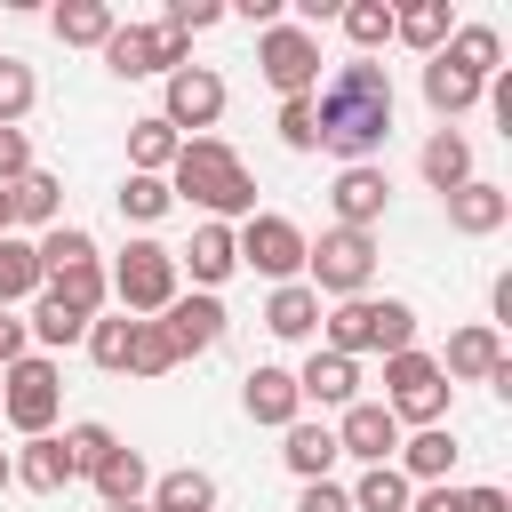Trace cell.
<instances>
[{
    "instance_id": "cell-1",
    "label": "cell",
    "mask_w": 512,
    "mask_h": 512,
    "mask_svg": "<svg viewBox=\"0 0 512 512\" xmlns=\"http://www.w3.org/2000/svg\"><path fill=\"white\" fill-rule=\"evenodd\" d=\"M384 136H392V80H384V64H368V56L336 64L320 80V96H312V152H336L344 168H368L384 152Z\"/></svg>"
},
{
    "instance_id": "cell-2",
    "label": "cell",
    "mask_w": 512,
    "mask_h": 512,
    "mask_svg": "<svg viewBox=\"0 0 512 512\" xmlns=\"http://www.w3.org/2000/svg\"><path fill=\"white\" fill-rule=\"evenodd\" d=\"M168 192L200 200L208 224H224V216H256V176L240 168V152H232L224 136H184L176 160H168Z\"/></svg>"
},
{
    "instance_id": "cell-3",
    "label": "cell",
    "mask_w": 512,
    "mask_h": 512,
    "mask_svg": "<svg viewBox=\"0 0 512 512\" xmlns=\"http://www.w3.org/2000/svg\"><path fill=\"white\" fill-rule=\"evenodd\" d=\"M320 352H344V360H360V352H416V312L400 304V296H352V304H336V312H320Z\"/></svg>"
},
{
    "instance_id": "cell-4",
    "label": "cell",
    "mask_w": 512,
    "mask_h": 512,
    "mask_svg": "<svg viewBox=\"0 0 512 512\" xmlns=\"http://www.w3.org/2000/svg\"><path fill=\"white\" fill-rule=\"evenodd\" d=\"M304 288L312 296H336V304H352V296H368V280H376V232H320V248H304Z\"/></svg>"
},
{
    "instance_id": "cell-5",
    "label": "cell",
    "mask_w": 512,
    "mask_h": 512,
    "mask_svg": "<svg viewBox=\"0 0 512 512\" xmlns=\"http://www.w3.org/2000/svg\"><path fill=\"white\" fill-rule=\"evenodd\" d=\"M56 408H64V376H56V360H48V352H24V360L0 376V416H8L24 440H40V432L56 424Z\"/></svg>"
},
{
    "instance_id": "cell-6",
    "label": "cell",
    "mask_w": 512,
    "mask_h": 512,
    "mask_svg": "<svg viewBox=\"0 0 512 512\" xmlns=\"http://www.w3.org/2000/svg\"><path fill=\"white\" fill-rule=\"evenodd\" d=\"M104 288L120 296V312H168V304H176V248H160V240H128Z\"/></svg>"
},
{
    "instance_id": "cell-7",
    "label": "cell",
    "mask_w": 512,
    "mask_h": 512,
    "mask_svg": "<svg viewBox=\"0 0 512 512\" xmlns=\"http://www.w3.org/2000/svg\"><path fill=\"white\" fill-rule=\"evenodd\" d=\"M384 384H392V424H440V408H448V376H440V360L432 352H392L384 360Z\"/></svg>"
},
{
    "instance_id": "cell-8",
    "label": "cell",
    "mask_w": 512,
    "mask_h": 512,
    "mask_svg": "<svg viewBox=\"0 0 512 512\" xmlns=\"http://www.w3.org/2000/svg\"><path fill=\"white\" fill-rule=\"evenodd\" d=\"M256 72H264L280 96H312V88H320V40H312L304 24H272V32L256 40Z\"/></svg>"
},
{
    "instance_id": "cell-9",
    "label": "cell",
    "mask_w": 512,
    "mask_h": 512,
    "mask_svg": "<svg viewBox=\"0 0 512 512\" xmlns=\"http://www.w3.org/2000/svg\"><path fill=\"white\" fill-rule=\"evenodd\" d=\"M232 248H240V264H256L264 280H280V288H288V280L304 272V248H312V240H304L288 216H248V224L232 232Z\"/></svg>"
},
{
    "instance_id": "cell-10",
    "label": "cell",
    "mask_w": 512,
    "mask_h": 512,
    "mask_svg": "<svg viewBox=\"0 0 512 512\" xmlns=\"http://www.w3.org/2000/svg\"><path fill=\"white\" fill-rule=\"evenodd\" d=\"M104 64H112L120 80H144V72H184V40H176L168 24H112Z\"/></svg>"
},
{
    "instance_id": "cell-11",
    "label": "cell",
    "mask_w": 512,
    "mask_h": 512,
    "mask_svg": "<svg viewBox=\"0 0 512 512\" xmlns=\"http://www.w3.org/2000/svg\"><path fill=\"white\" fill-rule=\"evenodd\" d=\"M392 448H400V424H392V408H384V400H352V408H344V424H336V456L392 464Z\"/></svg>"
},
{
    "instance_id": "cell-12",
    "label": "cell",
    "mask_w": 512,
    "mask_h": 512,
    "mask_svg": "<svg viewBox=\"0 0 512 512\" xmlns=\"http://www.w3.org/2000/svg\"><path fill=\"white\" fill-rule=\"evenodd\" d=\"M216 112H224V80L208 72V64H184V72H168V128H216Z\"/></svg>"
},
{
    "instance_id": "cell-13",
    "label": "cell",
    "mask_w": 512,
    "mask_h": 512,
    "mask_svg": "<svg viewBox=\"0 0 512 512\" xmlns=\"http://www.w3.org/2000/svg\"><path fill=\"white\" fill-rule=\"evenodd\" d=\"M160 328H168V344H176V360H192V352H216L224 344V304L200 288V296H176L168 312H160Z\"/></svg>"
},
{
    "instance_id": "cell-14",
    "label": "cell",
    "mask_w": 512,
    "mask_h": 512,
    "mask_svg": "<svg viewBox=\"0 0 512 512\" xmlns=\"http://www.w3.org/2000/svg\"><path fill=\"white\" fill-rule=\"evenodd\" d=\"M328 200H336V224H344V232H376V216H384V200H392V184H384V168L368 160V168H344Z\"/></svg>"
},
{
    "instance_id": "cell-15",
    "label": "cell",
    "mask_w": 512,
    "mask_h": 512,
    "mask_svg": "<svg viewBox=\"0 0 512 512\" xmlns=\"http://www.w3.org/2000/svg\"><path fill=\"white\" fill-rule=\"evenodd\" d=\"M296 400L352 408V400H360V360H344V352H312V360L296 368Z\"/></svg>"
},
{
    "instance_id": "cell-16",
    "label": "cell",
    "mask_w": 512,
    "mask_h": 512,
    "mask_svg": "<svg viewBox=\"0 0 512 512\" xmlns=\"http://www.w3.org/2000/svg\"><path fill=\"white\" fill-rule=\"evenodd\" d=\"M240 408H248L256 424H272V432H288V424L304 416V400H296V376H288V368H248Z\"/></svg>"
},
{
    "instance_id": "cell-17",
    "label": "cell",
    "mask_w": 512,
    "mask_h": 512,
    "mask_svg": "<svg viewBox=\"0 0 512 512\" xmlns=\"http://www.w3.org/2000/svg\"><path fill=\"white\" fill-rule=\"evenodd\" d=\"M504 216H512V192H496V184H480V176L448 192V224H456L464 240H480V232H496Z\"/></svg>"
},
{
    "instance_id": "cell-18",
    "label": "cell",
    "mask_w": 512,
    "mask_h": 512,
    "mask_svg": "<svg viewBox=\"0 0 512 512\" xmlns=\"http://www.w3.org/2000/svg\"><path fill=\"white\" fill-rule=\"evenodd\" d=\"M184 264H192V280L216 296V280H232V264H240V248H232V224H200V232H192V248L176 256V272H184Z\"/></svg>"
},
{
    "instance_id": "cell-19",
    "label": "cell",
    "mask_w": 512,
    "mask_h": 512,
    "mask_svg": "<svg viewBox=\"0 0 512 512\" xmlns=\"http://www.w3.org/2000/svg\"><path fill=\"white\" fill-rule=\"evenodd\" d=\"M480 88H488V80H472V72H456L448 56H432V64H424V104H432L440 120H456V112H472V104H480Z\"/></svg>"
},
{
    "instance_id": "cell-20",
    "label": "cell",
    "mask_w": 512,
    "mask_h": 512,
    "mask_svg": "<svg viewBox=\"0 0 512 512\" xmlns=\"http://www.w3.org/2000/svg\"><path fill=\"white\" fill-rule=\"evenodd\" d=\"M8 208H16V224H64V184L48 176V168H32V176H16L8 184Z\"/></svg>"
},
{
    "instance_id": "cell-21",
    "label": "cell",
    "mask_w": 512,
    "mask_h": 512,
    "mask_svg": "<svg viewBox=\"0 0 512 512\" xmlns=\"http://www.w3.org/2000/svg\"><path fill=\"white\" fill-rule=\"evenodd\" d=\"M496 368H504V336H496V328H456V336H448L440 376H496Z\"/></svg>"
},
{
    "instance_id": "cell-22",
    "label": "cell",
    "mask_w": 512,
    "mask_h": 512,
    "mask_svg": "<svg viewBox=\"0 0 512 512\" xmlns=\"http://www.w3.org/2000/svg\"><path fill=\"white\" fill-rule=\"evenodd\" d=\"M280 456H288V472H296V480H328V464H336V432H328V424H312V416H296Z\"/></svg>"
},
{
    "instance_id": "cell-23",
    "label": "cell",
    "mask_w": 512,
    "mask_h": 512,
    "mask_svg": "<svg viewBox=\"0 0 512 512\" xmlns=\"http://www.w3.org/2000/svg\"><path fill=\"white\" fill-rule=\"evenodd\" d=\"M448 464H456V440H448V424H424L416 440H400V480H448Z\"/></svg>"
},
{
    "instance_id": "cell-24",
    "label": "cell",
    "mask_w": 512,
    "mask_h": 512,
    "mask_svg": "<svg viewBox=\"0 0 512 512\" xmlns=\"http://www.w3.org/2000/svg\"><path fill=\"white\" fill-rule=\"evenodd\" d=\"M16 480H24V488H40V496L72 488V456H64V440H56V432L24 440V456H16Z\"/></svg>"
},
{
    "instance_id": "cell-25",
    "label": "cell",
    "mask_w": 512,
    "mask_h": 512,
    "mask_svg": "<svg viewBox=\"0 0 512 512\" xmlns=\"http://www.w3.org/2000/svg\"><path fill=\"white\" fill-rule=\"evenodd\" d=\"M48 24H56V40H64V48H104L120 16H112L104 0H64V8L48 16Z\"/></svg>"
},
{
    "instance_id": "cell-26",
    "label": "cell",
    "mask_w": 512,
    "mask_h": 512,
    "mask_svg": "<svg viewBox=\"0 0 512 512\" xmlns=\"http://www.w3.org/2000/svg\"><path fill=\"white\" fill-rule=\"evenodd\" d=\"M448 0H416V8H392V40H408V48H424V56H440L448 48Z\"/></svg>"
},
{
    "instance_id": "cell-27",
    "label": "cell",
    "mask_w": 512,
    "mask_h": 512,
    "mask_svg": "<svg viewBox=\"0 0 512 512\" xmlns=\"http://www.w3.org/2000/svg\"><path fill=\"white\" fill-rule=\"evenodd\" d=\"M424 184H432L440 200H448L456 184H472V144H464L456 128H440V136L424 144Z\"/></svg>"
},
{
    "instance_id": "cell-28",
    "label": "cell",
    "mask_w": 512,
    "mask_h": 512,
    "mask_svg": "<svg viewBox=\"0 0 512 512\" xmlns=\"http://www.w3.org/2000/svg\"><path fill=\"white\" fill-rule=\"evenodd\" d=\"M264 328H272V336H288V344H296V336H312V328H320V296H312L304 280L272 288V304H264Z\"/></svg>"
},
{
    "instance_id": "cell-29",
    "label": "cell",
    "mask_w": 512,
    "mask_h": 512,
    "mask_svg": "<svg viewBox=\"0 0 512 512\" xmlns=\"http://www.w3.org/2000/svg\"><path fill=\"white\" fill-rule=\"evenodd\" d=\"M456 72H472V80H488L496 64H504V40H496V24H464V32H448V48H440Z\"/></svg>"
},
{
    "instance_id": "cell-30",
    "label": "cell",
    "mask_w": 512,
    "mask_h": 512,
    "mask_svg": "<svg viewBox=\"0 0 512 512\" xmlns=\"http://www.w3.org/2000/svg\"><path fill=\"white\" fill-rule=\"evenodd\" d=\"M40 288H48L56 304H72L80 320H96V312H104V296H112V288H104V264H72V272H48Z\"/></svg>"
},
{
    "instance_id": "cell-31",
    "label": "cell",
    "mask_w": 512,
    "mask_h": 512,
    "mask_svg": "<svg viewBox=\"0 0 512 512\" xmlns=\"http://www.w3.org/2000/svg\"><path fill=\"white\" fill-rule=\"evenodd\" d=\"M88 480H96V496H104V504H136V496L152 488V472H144V456H136V448H112Z\"/></svg>"
},
{
    "instance_id": "cell-32",
    "label": "cell",
    "mask_w": 512,
    "mask_h": 512,
    "mask_svg": "<svg viewBox=\"0 0 512 512\" xmlns=\"http://www.w3.org/2000/svg\"><path fill=\"white\" fill-rule=\"evenodd\" d=\"M152 512H216V480L208 472H160L152 480Z\"/></svg>"
},
{
    "instance_id": "cell-33",
    "label": "cell",
    "mask_w": 512,
    "mask_h": 512,
    "mask_svg": "<svg viewBox=\"0 0 512 512\" xmlns=\"http://www.w3.org/2000/svg\"><path fill=\"white\" fill-rule=\"evenodd\" d=\"M32 256H40V280H48V272H72V264H96V240L80 224H48L32 240Z\"/></svg>"
},
{
    "instance_id": "cell-34",
    "label": "cell",
    "mask_w": 512,
    "mask_h": 512,
    "mask_svg": "<svg viewBox=\"0 0 512 512\" xmlns=\"http://www.w3.org/2000/svg\"><path fill=\"white\" fill-rule=\"evenodd\" d=\"M24 328H32V344H48V352H64V344H80V336H88V320H80L72 304H56L48 288L32 296V320H24Z\"/></svg>"
},
{
    "instance_id": "cell-35",
    "label": "cell",
    "mask_w": 512,
    "mask_h": 512,
    "mask_svg": "<svg viewBox=\"0 0 512 512\" xmlns=\"http://www.w3.org/2000/svg\"><path fill=\"white\" fill-rule=\"evenodd\" d=\"M24 296H40V256H32V240H0V312L8 304H24Z\"/></svg>"
},
{
    "instance_id": "cell-36",
    "label": "cell",
    "mask_w": 512,
    "mask_h": 512,
    "mask_svg": "<svg viewBox=\"0 0 512 512\" xmlns=\"http://www.w3.org/2000/svg\"><path fill=\"white\" fill-rule=\"evenodd\" d=\"M176 144H184V136H176L168 120H136V128H128V168H136V176H160V168L176 160Z\"/></svg>"
},
{
    "instance_id": "cell-37",
    "label": "cell",
    "mask_w": 512,
    "mask_h": 512,
    "mask_svg": "<svg viewBox=\"0 0 512 512\" xmlns=\"http://www.w3.org/2000/svg\"><path fill=\"white\" fill-rule=\"evenodd\" d=\"M344 496H352V512H408V480H400V464H368L360 488H344Z\"/></svg>"
},
{
    "instance_id": "cell-38",
    "label": "cell",
    "mask_w": 512,
    "mask_h": 512,
    "mask_svg": "<svg viewBox=\"0 0 512 512\" xmlns=\"http://www.w3.org/2000/svg\"><path fill=\"white\" fill-rule=\"evenodd\" d=\"M168 368H176L168 328H160V320H136V328H128V376H168Z\"/></svg>"
},
{
    "instance_id": "cell-39",
    "label": "cell",
    "mask_w": 512,
    "mask_h": 512,
    "mask_svg": "<svg viewBox=\"0 0 512 512\" xmlns=\"http://www.w3.org/2000/svg\"><path fill=\"white\" fill-rule=\"evenodd\" d=\"M168 208H176L168 176H128V184H120V216H128V224H160Z\"/></svg>"
},
{
    "instance_id": "cell-40",
    "label": "cell",
    "mask_w": 512,
    "mask_h": 512,
    "mask_svg": "<svg viewBox=\"0 0 512 512\" xmlns=\"http://www.w3.org/2000/svg\"><path fill=\"white\" fill-rule=\"evenodd\" d=\"M336 24H344L352 48H384L392 40V8L384 0H352V8H336Z\"/></svg>"
},
{
    "instance_id": "cell-41",
    "label": "cell",
    "mask_w": 512,
    "mask_h": 512,
    "mask_svg": "<svg viewBox=\"0 0 512 512\" xmlns=\"http://www.w3.org/2000/svg\"><path fill=\"white\" fill-rule=\"evenodd\" d=\"M128 328H136V320H88V360H96L104 376L128 368Z\"/></svg>"
},
{
    "instance_id": "cell-42",
    "label": "cell",
    "mask_w": 512,
    "mask_h": 512,
    "mask_svg": "<svg viewBox=\"0 0 512 512\" xmlns=\"http://www.w3.org/2000/svg\"><path fill=\"white\" fill-rule=\"evenodd\" d=\"M112 448H120V440H112L104 424H72V432H64V456H72V480H88V472H96V464H104Z\"/></svg>"
},
{
    "instance_id": "cell-43",
    "label": "cell",
    "mask_w": 512,
    "mask_h": 512,
    "mask_svg": "<svg viewBox=\"0 0 512 512\" xmlns=\"http://www.w3.org/2000/svg\"><path fill=\"white\" fill-rule=\"evenodd\" d=\"M32 64H16V56H0V128H16L24 112H32Z\"/></svg>"
},
{
    "instance_id": "cell-44",
    "label": "cell",
    "mask_w": 512,
    "mask_h": 512,
    "mask_svg": "<svg viewBox=\"0 0 512 512\" xmlns=\"http://www.w3.org/2000/svg\"><path fill=\"white\" fill-rule=\"evenodd\" d=\"M216 16H224V8H216V0H176V8H168V16H160V24H168V32H176V40H192V32H208V24H216Z\"/></svg>"
},
{
    "instance_id": "cell-45",
    "label": "cell",
    "mask_w": 512,
    "mask_h": 512,
    "mask_svg": "<svg viewBox=\"0 0 512 512\" xmlns=\"http://www.w3.org/2000/svg\"><path fill=\"white\" fill-rule=\"evenodd\" d=\"M280 144L288 152H312V96H288L280 104Z\"/></svg>"
},
{
    "instance_id": "cell-46",
    "label": "cell",
    "mask_w": 512,
    "mask_h": 512,
    "mask_svg": "<svg viewBox=\"0 0 512 512\" xmlns=\"http://www.w3.org/2000/svg\"><path fill=\"white\" fill-rule=\"evenodd\" d=\"M16 176H32V144H24V128H0V184H16Z\"/></svg>"
},
{
    "instance_id": "cell-47",
    "label": "cell",
    "mask_w": 512,
    "mask_h": 512,
    "mask_svg": "<svg viewBox=\"0 0 512 512\" xmlns=\"http://www.w3.org/2000/svg\"><path fill=\"white\" fill-rule=\"evenodd\" d=\"M296 512H352V496H344L336 480H304V496H296Z\"/></svg>"
},
{
    "instance_id": "cell-48",
    "label": "cell",
    "mask_w": 512,
    "mask_h": 512,
    "mask_svg": "<svg viewBox=\"0 0 512 512\" xmlns=\"http://www.w3.org/2000/svg\"><path fill=\"white\" fill-rule=\"evenodd\" d=\"M24 352H32V328H24L16 312H0V368H16Z\"/></svg>"
},
{
    "instance_id": "cell-49",
    "label": "cell",
    "mask_w": 512,
    "mask_h": 512,
    "mask_svg": "<svg viewBox=\"0 0 512 512\" xmlns=\"http://www.w3.org/2000/svg\"><path fill=\"white\" fill-rule=\"evenodd\" d=\"M408 512H464V488H448V480H432L424 496H408Z\"/></svg>"
},
{
    "instance_id": "cell-50",
    "label": "cell",
    "mask_w": 512,
    "mask_h": 512,
    "mask_svg": "<svg viewBox=\"0 0 512 512\" xmlns=\"http://www.w3.org/2000/svg\"><path fill=\"white\" fill-rule=\"evenodd\" d=\"M464 512H512L504 488H464Z\"/></svg>"
},
{
    "instance_id": "cell-51",
    "label": "cell",
    "mask_w": 512,
    "mask_h": 512,
    "mask_svg": "<svg viewBox=\"0 0 512 512\" xmlns=\"http://www.w3.org/2000/svg\"><path fill=\"white\" fill-rule=\"evenodd\" d=\"M16 232V208H8V184H0V240Z\"/></svg>"
},
{
    "instance_id": "cell-52",
    "label": "cell",
    "mask_w": 512,
    "mask_h": 512,
    "mask_svg": "<svg viewBox=\"0 0 512 512\" xmlns=\"http://www.w3.org/2000/svg\"><path fill=\"white\" fill-rule=\"evenodd\" d=\"M8 480H16V456H8V448H0V488H8Z\"/></svg>"
},
{
    "instance_id": "cell-53",
    "label": "cell",
    "mask_w": 512,
    "mask_h": 512,
    "mask_svg": "<svg viewBox=\"0 0 512 512\" xmlns=\"http://www.w3.org/2000/svg\"><path fill=\"white\" fill-rule=\"evenodd\" d=\"M104 512H152V504H104Z\"/></svg>"
}]
</instances>
